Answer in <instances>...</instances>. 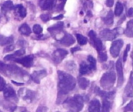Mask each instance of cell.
<instances>
[{"label": "cell", "mask_w": 133, "mask_h": 112, "mask_svg": "<svg viewBox=\"0 0 133 112\" xmlns=\"http://www.w3.org/2000/svg\"><path fill=\"white\" fill-rule=\"evenodd\" d=\"M58 98H57V104H59L62 102H65L66 95L76 86V80L70 74L63 72V71H58Z\"/></svg>", "instance_id": "6da1fadb"}, {"label": "cell", "mask_w": 133, "mask_h": 112, "mask_svg": "<svg viewBox=\"0 0 133 112\" xmlns=\"http://www.w3.org/2000/svg\"><path fill=\"white\" fill-rule=\"evenodd\" d=\"M0 73L9 77L25 80L28 78V73L16 65H8L0 61Z\"/></svg>", "instance_id": "7a4b0ae2"}, {"label": "cell", "mask_w": 133, "mask_h": 112, "mask_svg": "<svg viewBox=\"0 0 133 112\" xmlns=\"http://www.w3.org/2000/svg\"><path fill=\"white\" fill-rule=\"evenodd\" d=\"M64 105L71 112H80L84 106L83 97L79 94H76L71 98L66 99Z\"/></svg>", "instance_id": "3957f363"}, {"label": "cell", "mask_w": 133, "mask_h": 112, "mask_svg": "<svg viewBox=\"0 0 133 112\" xmlns=\"http://www.w3.org/2000/svg\"><path fill=\"white\" fill-rule=\"evenodd\" d=\"M116 81V75L113 70H110L103 74L101 78L100 83L103 89L110 90L111 89Z\"/></svg>", "instance_id": "277c9868"}, {"label": "cell", "mask_w": 133, "mask_h": 112, "mask_svg": "<svg viewBox=\"0 0 133 112\" xmlns=\"http://www.w3.org/2000/svg\"><path fill=\"white\" fill-rule=\"evenodd\" d=\"M122 29L116 28L114 30H110V29H104L101 31V36L102 39L105 41H113L115 40L120 34H122Z\"/></svg>", "instance_id": "5b68a950"}, {"label": "cell", "mask_w": 133, "mask_h": 112, "mask_svg": "<svg viewBox=\"0 0 133 112\" xmlns=\"http://www.w3.org/2000/svg\"><path fill=\"white\" fill-rule=\"evenodd\" d=\"M123 44H124V41L122 39H118L112 42L110 48V53L112 57L117 58L119 55L120 51L123 47Z\"/></svg>", "instance_id": "8992f818"}, {"label": "cell", "mask_w": 133, "mask_h": 112, "mask_svg": "<svg viewBox=\"0 0 133 112\" xmlns=\"http://www.w3.org/2000/svg\"><path fill=\"white\" fill-rule=\"evenodd\" d=\"M67 55H68V51H66L65 49L58 48L53 52L52 60L55 64H59L67 56Z\"/></svg>", "instance_id": "52a82bcc"}, {"label": "cell", "mask_w": 133, "mask_h": 112, "mask_svg": "<svg viewBox=\"0 0 133 112\" xmlns=\"http://www.w3.org/2000/svg\"><path fill=\"white\" fill-rule=\"evenodd\" d=\"M122 60L118 58L115 63L116 71H117V77H118V87L122 86L124 83V72H123V65Z\"/></svg>", "instance_id": "ba28073f"}, {"label": "cell", "mask_w": 133, "mask_h": 112, "mask_svg": "<svg viewBox=\"0 0 133 112\" xmlns=\"http://www.w3.org/2000/svg\"><path fill=\"white\" fill-rule=\"evenodd\" d=\"M34 56L33 55H30L23 58H16L14 60V62L21 64L26 68H30L34 64Z\"/></svg>", "instance_id": "9c48e42d"}, {"label": "cell", "mask_w": 133, "mask_h": 112, "mask_svg": "<svg viewBox=\"0 0 133 112\" xmlns=\"http://www.w3.org/2000/svg\"><path fill=\"white\" fill-rule=\"evenodd\" d=\"M63 28H64V23L63 22H58L56 24L48 27V31L51 34V35L52 37L56 38L57 35H58L63 30Z\"/></svg>", "instance_id": "30bf717a"}, {"label": "cell", "mask_w": 133, "mask_h": 112, "mask_svg": "<svg viewBox=\"0 0 133 112\" xmlns=\"http://www.w3.org/2000/svg\"><path fill=\"white\" fill-rule=\"evenodd\" d=\"M46 76H47V72H46V70L41 69V70H38V71H34V72L31 74L30 78H31V80H32L34 83L39 84V83H41V80L43 78H44Z\"/></svg>", "instance_id": "8fae6325"}, {"label": "cell", "mask_w": 133, "mask_h": 112, "mask_svg": "<svg viewBox=\"0 0 133 112\" xmlns=\"http://www.w3.org/2000/svg\"><path fill=\"white\" fill-rule=\"evenodd\" d=\"M57 0H40L39 6L42 10H51L56 5Z\"/></svg>", "instance_id": "7c38bea8"}, {"label": "cell", "mask_w": 133, "mask_h": 112, "mask_svg": "<svg viewBox=\"0 0 133 112\" xmlns=\"http://www.w3.org/2000/svg\"><path fill=\"white\" fill-rule=\"evenodd\" d=\"M75 41H76L75 38L73 37V36L72 34H68V33H65L64 36L60 40V44L63 46L69 47V46L72 45L75 43Z\"/></svg>", "instance_id": "4fadbf2b"}, {"label": "cell", "mask_w": 133, "mask_h": 112, "mask_svg": "<svg viewBox=\"0 0 133 112\" xmlns=\"http://www.w3.org/2000/svg\"><path fill=\"white\" fill-rule=\"evenodd\" d=\"M95 93L101 96L103 99H108V100H112L115 96V91H104V90H100L98 87H96L95 89Z\"/></svg>", "instance_id": "5bb4252c"}, {"label": "cell", "mask_w": 133, "mask_h": 112, "mask_svg": "<svg viewBox=\"0 0 133 112\" xmlns=\"http://www.w3.org/2000/svg\"><path fill=\"white\" fill-rule=\"evenodd\" d=\"M4 97L5 100H10V99H15L16 100V94L15 92V90L9 86H7L5 89H4Z\"/></svg>", "instance_id": "9a60e30c"}, {"label": "cell", "mask_w": 133, "mask_h": 112, "mask_svg": "<svg viewBox=\"0 0 133 112\" xmlns=\"http://www.w3.org/2000/svg\"><path fill=\"white\" fill-rule=\"evenodd\" d=\"M101 105L97 99H94L90 102L88 111L89 112H101Z\"/></svg>", "instance_id": "2e32d148"}, {"label": "cell", "mask_w": 133, "mask_h": 112, "mask_svg": "<svg viewBox=\"0 0 133 112\" xmlns=\"http://www.w3.org/2000/svg\"><path fill=\"white\" fill-rule=\"evenodd\" d=\"M14 12H15L16 15H17L19 16V19H23L26 16V9L21 4H19V5H16V6H14Z\"/></svg>", "instance_id": "e0dca14e"}, {"label": "cell", "mask_w": 133, "mask_h": 112, "mask_svg": "<svg viewBox=\"0 0 133 112\" xmlns=\"http://www.w3.org/2000/svg\"><path fill=\"white\" fill-rule=\"evenodd\" d=\"M0 105L10 112H13L16 108V106L15 104H13L12 102H9V101L8 100H3L1 97H0Z\"/></svg>", "instance_id": "ac0fdd59"}, {"label": "cell", "mask_w": 133, "mask_h": 112, "mask_svg": "<svg viewBox=\"0 0 133 112\" xmlns=\"http://www.w3.org/2000/svg\"><path fill=\"white\" fill-rule=\"evenodd\" d=\"M92 71H93V69H91L90 65L87 64L84 62L80 63V65H79V74L81 76H85V75L90 74V73H91Z\"/></svg>", "instance_id": "d6986e66"}, {"label": "cell", "mask_w": 133, "mask_h": 112, "mask_svg": "<svg viewBox=\"0 0 133 112\" xmlns=\"http://www.w3.org/2000/svg\"><path fill=\"white\" fill-rule=\"evenodd\" d=\"M1 9H2V12H4V13H6V12H9V11H11V10L14 9V5H13L12 2V1H10V0H7V1H5V2H3V3H2Z\"/></svg>", "instance_id": "ffe728a7"}, {"label": "cell", "mask_w": 133, "mask_h": 112, "mask_svg": "<svg viewBox=\"0 0 133 112\" xmlns=\"http://www.w3.org/2000/svg\"><path fill=\"white\" fill-rule=\"evenodd\" d=\"M77 83L82 90H86L90 86V81L83 76H79L77 79Z\"/></svg>", "instance_id": "44dd1931"}, {"label": "cell", "mask_w": 133, "mask_h": 112, "mask_svg": "<svg viewBox=\"0 0 133 112\" xmlns=\"http://www.w3.org/2000/svg\"><path fill=\"white\" fill-rule=\"evenodd\" d=\"M114 14L115 13H113V12L111 10H110L107 13V15L103 18V21L106 25L111 26L114 23Z\"/></svg>", "instance_id": "7402d4cb"}, {"label": "cell", "mask_w": 133, "mask_h": 112, "mask_svg": "<svg viewBox=\"0 0 133 112\" xmlns=\"http://www.w3.org/2000/svg\"><path fill=\"white\" fill-rule=\"evenodd\" d=\"M19 31L20 32L21 34L25 35V36H29L31 34V29L27 23L22 24L19 28Z\"/></svg>", "instance_id": "603a6c76"}, {"label": "cell", "mask_w": 133, "mask_h": 112, "mask_svg": "<svg viewBox=\"0 0 133 112\" xmlns=\"http://www.w3.org/2000/svg\"><path fill=\"white\" fill-rule=\"evenodd\" d=\"M91 41H92L94 48L97 49L98 53H100V52H101L103 51V43H102V41L100 38L95 37L94 39L91 40Z\"/></svg>", "instance_id": "cb8c5ba5"}, {"label": "cell", "mask_w": 133, "mask_h": 112, "mask_svg": "<svg viewBox=\"0 0 133 112\" xmlns=\"http://www.w3.org/2000/svg\"><path fill=\"white\" fill-rule=\"evenodd\" d=\"M13 42V37H5L0 34V46L3 45H9L12 44Z\"/></svg>", "instance_id": "d4e9b609"}, {"label": "cell", "mask_w": 133, "mask_h": 112, "mask_svg": "<svg viewBox=\"0 0 133 112\" xmlns=\"http://www.w3.org/2000/svg\"><path fill=\"white\" fill-rule=\"evenodd\" d=\"M111 106L112 105H111V102L110 101V100L103 99L101 112H110L111 109Z\"/></svg>", "instance_id": "484cf974"}, {"label": "cell", "mask_w": 133, "mask_h": 112, "mask_svg": "<svg viewBox=\"0 0 133 112\" xmlns=\"http://www.w3.org/2000/svg\"><path fill=\"white\" fill-rule=\"evenodd\" d=\"M36 96V93L30 90H25V95H23V98L26 100L28 102H31Z\"/></svg>", "instance_id": "4316f807"}, {"label": "cell", "mask_w": 133, "mask_h": 112, "mask_svg": "<svg viewBox=\"0 0 133 112\" xmlns=\"http://www.w3.org/2000/svg\"><path fill=\"white\" fill-rule=\"evenodd\" d=\"M125 34L128 37H133V19L127 23Z\"/></svg>", "instance_id": "83f0119b"}, {"label": "cell", "mask_w": 133, "mask_h": 112, "mask_svg": "<svg viewBox=\"0 0 133 112\" xmlns=\"http://www.w3.org/2000/svg\"><path fill=\"white\" fill-rule=\"evenodd\" d=\"M133 96V87L128 83V84L125 87V91H124V99L129 98V97H132Z\"/></svg>", "instance_id": "f1b7e54d"}, {"label": "cell", "mask_w": 133, "mask_h": 112, "mask_svg": "<svg viewBox=\"0 0 133 112\" xmlns=\"http://www.w3.org/2000/svg\"><path fill=\"white\" fill-rule=\"evenodd\" d=\"M76 39H77L78 44H79V45H81V46L86 45V44H87V42H88L87 38L85 36H83V35H82V34H76Z\"/></svg>", "instance_id": "f546056e"}, {"label": "cell", "mask_w": 133, "mask_h": 112, "mask_svg": "<svg viewBox=\"0 0 133 112\" xmlns=\"http://www.w3.org/2000/svg\"><path fill=\"white\" fill-rule=\"evenodd\" d=\"M123 9H124V7H123V5L120 2H118L116 3V5H115V16H119L122 14L123 12Z\"/></svg>", "instance_id": "4dcf8cb0"}, {"label": "cell", "mask_w": 133, "mask_h": 112, "mask_svg": "<svg viewBox=\"0 0 133 112\" xmlns=\"http://www.w3.org/2000/svg\"><path fill=\"white\" fill-rule=\"evenodd\" d=\"M87 61L89 62L90 66L93 69V71H95L97 69V61H96L95 58L93 57L92 55H89L87 57Z\"/></svg>", "instance_id": "1f68e13d"}, {"label": "cell", "mask_w": 133, "mask_h": 112, "mask_svg": "<svg viewBox=\"0 0 133 112\" xmlns=\"http://www.w3.org/2000/svg\"><path fill=\"white\" fill-rule=\"evenodd\" d=\"M40 18L44 23H46L51 19V13H43L40 16Z\"/></svg>", "instance_id": "d6a6232c"}, {"label": "cell", "mask_w": 133, "mask_h": 112, "mask_svg": "<svg viewBox=\"0 0 133 112\" xmlns=\"http://www.w3.org/2000/svg\"><path fill=\"white\" fill-rule=\"evenodd\" d=\"M33 31H34V34L39 35V34H41L42 33L43 28L41 27V25H39V24H35V25H34V27H33Z\"/></svg>", "instance_id": "836d02e7"}, {"label": "cell", "mask_w": 133, "mask_h": 112, "mask_svg": "<svg viewBox=\"0 0 133 112\" xmlns=\"http://www.w3.org/2000/svg\"><path fill=\"white\" fill-rule=\"evenodd\" d=\"M125 112H133V99H132L129 103L126 104V106L123 108Z\"/></svg>", "instance_id": "e575fe53"}, {"label": "cell", "mask_w": 133, "mask_h": 112, "mask_svg": "<svg viewBox=\"0 0 133 112\" xmlns=\"http://www.w3.org/2000/svg\"><path fill=\"white\" fill-rule=\"evenodd\" d=\"M130 48H131V45L129 44H127L125 49V51H124V54H123V58H122V61L123 62H125L126 60H127V57H128V55H129V52L130 51Z\"/></svg>", "instance_id": "d590c367"}, {"label": "cell", "mask_w": 133, "mask_h": 112, "mask_svg": "<svg viewBox=\"0 0 133 112\" xmlns=\"http://www.w3.org/2000/svg\"><path fill=\"white\" fill-rule=\"evenodd\" d=\"M98 54H99V59H100L101 62H106L108 60V55H107V53L105 51H102L101 52H100Z\"/></svg>", "instance_id": "8d00e7d4"}, {"label": "cell", "mask_w": 133, "mask_h": 112, "mask_svg": "<svg viewBox=\"0 0 133 112\" xmlns=\"http://www.w3.org/2000/svg\"><path fill=\"white\" fill-rule=\"evenodd\" d=\"M24 54H25V49H24V48L19 49V50H18V51H15V52L13 53V55H14L16 58L20 57V56H23Z\"/></svg>", "instance_id": "74e56055"}, {"label": "cell", "mask_w": 133, "mask_h": 112, "mask_svg": "<svg viewBox=\"0 0 133 112\" xmlns=\"http://www.w3.org/2000/svg\"><path fill=\"white\" fill-rule=\"evenodd\" d=\"M15 48V45L11 44H9V45H6L5 48H4V52H9V51H13Z\"/></svg>", "instance_id": "f35d334b"}, {"label": "cell", "mask_w": 133, "mask_h": 112, "mask_svg": "<svg viewBox=\"0 0 133 112\" xmlns=\"http://www.w3.org/2000/svg\"><path fill=\"white\" fill-rule=\"evenodd\" d=\"M5 86H6V84H5V80L0 76V91L4 90V89L5 88Z\"/></svg>", "instance_id": "ab89813d"}, {"label": "cell", "mask_w": 133, "mask_h": 112, "mask_svg": "<svg viewBox=\"0 0 133 112\" xmlns=\"http://www.w3.org/2000/svg\"><path fill=\"white\" fill-rule=\"evenodd\" d=\"M36 112H48V108L45 106H39Z\"/></svg>", "instance_id": "60d3db41"}, {"label": "cell", "mask_w": 133, "mask_h": 112, "mask_svg": "<svg viewBox=\"0 0 133 112\" xmlns=\"http://www.w3.org/2000/svg\"><path fill=\"white\" fill-rule=\"evenodd\" d=\"M88 35H89L90 40H93V39H94L95 37H97V34H96V33H95L94 30H90V31L88 33Z\"/></svg>", "instance_id": "b9f144b4"}, {"label": "cell", "mask_w": 133, "mask_h": 112, "mask_svg": "<svg viewBox=\"0 0 133 112\" xmlns=\"http://www.w3.org/2000/svg\"><path fill=\"white\" fill-rule=\"evenodd\" d=\"M126 16L128 17H132L133 16V8H130L128 9L127 12H126Z\"/></svg>", "instance_id": "7bdbcfd3"}, {"label": "cell", "mask_w": 133, "mask_h": 112, "mask_svg": "<svg viewBox=\"0 0 133 112\" xmlns=\"http://www.w3.org/2000/svg\"><path fill=\"white\" fill-rule=\"evenodd\" d=\"M65 0L62 1V2H61V4L58 5L57 11H61V10H62V9H63V7H64V5H65Z\"/></svg>", "instance_id": "ee69618b"}, {"label": "cell", "mask_w": 133, "mask_h": 112, "mask_svg": "<svg viewBox=\"0 0 133 112\" xmlns=\"http://www.w3.org/2000/svg\"><path fill=\"white\" fill-rule=\"evenodd\" d=\"M114 5V0H106V5L108 7H112Z\"/></svg>", "instance_id": "f6af8a7d"}, {"label": "cell", "mask_w": 133, "mask_h": 112, "mask_svg": "<svg viewBox=\"0 0 133 112\" xmlns=\"http://www.w3.org/2000/svg\"><path fill=\"white\" fill-rule=\"evenodd\" d=\"M63 17H64V16H63L62 14H59L58 16L53 17V18H52V19H54V20H59V19H62Z\"/></svg>", "instance_id": "bcb514c9"}, {"label": "cell", "mask_w": 133, "mask_h": 112, "mask_svg": "<svg viewBox=\"0 0 133 112\" xmlns=\"http://www.w3.org/2000/svg\"><path fill=\"white\" fill-rule=\"evenodd\" d=\"M80 50H81V48H80L79 47L76 46V47L72 48L71 49V52H72V53H74V52H76V51H80Z\"/></svg>", "instance_id": "7dc6e473"}, {"label": "cell", "mask_w": 133, "mask_h": 112, "mask_svg": "<svg viewBox=\"0 0 133 112\" xmlns=\"http://www.w3.org/2000/svg\"><path fill=\"white\" fill-rule=\"evenodd\" d=\"M132 86L133 87V71L131 73V75H130V78H129V82Z\"/></svg>", "instance_id": "c3c4849f"}, {"label": "cell", "mask_w": 133, "mask_h": 112, "mask_svg": "<svg viewBox=\"0 0 133 112\" xmlns=\"http://www.w3.org/2000/svg\"><path fill=\"white\" fill-rule=\"evenodd\" d=\"M44 37H46V36L44 35H40V36H37L34 39H37V40H42V39H45Z\"/></svg>", "instance_id": "681fc988"}, {"label": "cell", "mask_w": 133, "mask_h": 112, "mask_svg": "<svg viewBox=\"0 0 133 112\" xmlns=\"http://www.w3.org/2000/svg\"><path fill=\"white\" fill-rule=\"evenodd\" d=\"M12 83H14L15 85H16V86H22V85H23V83H16V81H14V80H12Z\"/></svg>", "instance_id": "f907efd6"}, {"label": "cell", "mask_w": 133, "mask_h": 112, "mask_svg": "<svg viewBox=\"0 0 133 112\" xmlns=\"http://www.w3.org/2000/svg\"><path fill=\"white\" fill-rule=\"evenodd\" d=\"M125 16H124V17H123V18H122V20H119V21H118V25H119V24H120V23H122V22H123V21H124V20H125Z\"/></svg>", "instance_id": "816d5d0a"}, {"label": "cell", "mask_w": 133, "mask_h": 112, "mask_svg": "<svg viewBox=\"0 0 133 112\" xmlns=\"http://www.w3.org/2000/svg\"><path fill=\"white\" fill-rule=\"evenodd\" d=\"M60 1H64V0H60Z\"/></svg>", "instance_id": "f5cc1de1"}, {"label": "cell", "mask_w": 133, "mask_h": 112, "mask_svg": "<svg viewBox=\"0 0 133 112\" xmlns=\"http://www.w3.org/2000/svg\"><path fill=\"white\" fill-rule=\"evenodd\" d=\"M23 112H27V111H23Z\"/></svg>", "instance_id": "db71d44e"}, {"label": "cell", "mask_w": 133, "mask_h": 112, "mask_svg": "<svg viewBox=\"0 0 133 112\" xmlns=\"http://www.w3.org/2000/svg\"><path fill=\"white\" fill-rule=\"evenodd\" d=\"M0 112H2V111H0Z\"/></svg>", "instance_id": "11a10c76"}]
</instances>
